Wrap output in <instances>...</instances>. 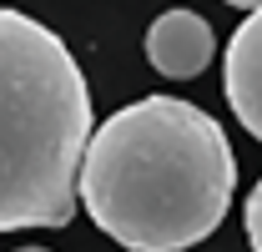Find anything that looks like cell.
I'll use <instances>...</instances> for the list:
<instances>
[{
	"instance_id": "obj_1",
	"label": "cell",
	"mask_w": 262,
	"mask_h": 252,
	"mask_svg": "<svg viewBox=\"0 0 262 252\" xmlns=\"http://www.w3.org/2000/svg\"><path fill=\"white\" fill-rule=\"evenodd\" d=\"M237 157L227 131L177 96L131 101L91 131L76 197L126 252H187L232 207Z\"/></svg>"
},
{
	"instance_id": "obj_2",
	"label": "cell",
	"mask_w": 262,
	"mask_h": 252,
	"mask_svg": "<svg viewBox=\"0 0 262 252\" xmlns=\"http://www.w3.org/2000/svg\"><path fill=\"white\" fill-rule=\"evenodd\" d=\"M91 141V91L51 26L0 5V232L66 227Z\"/></svg>"
},
{
	"instance_id": "obj_3",
	"label": "cell",
	"mask_w": 262,
	"mask_h": 252,
	"mask_svg": "<svg viewBox=\"0 0 262 252\" xmlns=\"http://www.w3.org/2000/svg\"><path fill=\"white\" fill-rule=\"evenodd\" d=\"M212 51H217L212 26H207L196 10H187V5L162 10V15L151 20V31H146V61L157 66L162 76H171V81L202 76V71L212 66Z\"/></svg>"
},
{
	"instance_id": "obj_4",
	"label": "cell",
	"mask_w": 262,
	"mask_h": 252,
	"mask_svg": "<svg viewBox=\"0 0 262 252\" xmlns=\"http://www.w3.org/2000/svg\"><path fill=\"white\" fill-rule=\"evenodd\" d=\"M222 86H227V101L237 111V121L262 141V5L232 31Z\"/></svg>"
},
{
	"instance_id": "obj_5",
	"label": "cell",
	"mask_w": 262,
	"mask_h": 252,
	"mask_svg": "<svg viewBox=\"0 0 262 252\" xmlns=\"http://www.w3.org/2000/svg\"><path fill=\"white\" fill-rule=\"evenodd\" d=\"M242 222H247V242H252V252H262V182L252 187V197H247Z\"/></svg>"
},
{
	"instance_id": "obj_6",
	"label": "cell",
	"mask_w": 262,
	"mask_h": 252,
	"mask_svg": "<svg viewBox=\"0 0 262 252\" xmlns=\"http://www.w3.org/2000/svg\"><path fill=\"white\" fill-rule=\"evenodd\" d=\"M227 5H242V10H257L262 0H227Z\"/></svg>"
},
{
	"instance_id": "obj_7",
	"label": "cell",
	"mask_w": 262,
	"mask_h": 252,
	"mask_svg": "<svg viewBox=\"0 0 262 252\" xmlns=\"http://www.w3.org/2000/svg\"><path fill=\"white\" fill-rule=\"evenodd\" d=\"M15 252H46V247H15Z\"/></svg>"
}]
</instances>
